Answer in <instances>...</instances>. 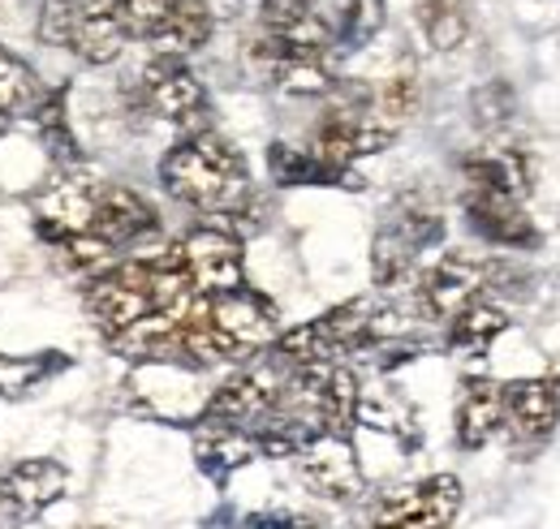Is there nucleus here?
Here are the masks:
<instances>
[{
    "label": "nucleus",
    "instance_id": "obj_1",
    "mask_svg": "<svg viewBox=\"0 0 560 529\" xmlns=\"http://www.w3.org/2000/svg\"><path fill=\"white\" fill-rule=\"evenodd\" d=\"M195 302H199V293L182 267L177 246H168L160 255L126 259V263L100 271L86 284V310L95 315V324L108 340L142 324V319H151V315L186 319Z\"/></svg>",
    "mask_w": 560,
    "mask_h": 529
},
{
    "label": "nucleus",
    "instance_id": "obj_2",
    "mask_svg": "<svg viewBox=\"0 0 560 529\" xmlns=\"http://www.w3.org/2000/svg\"><path fill=\"white\" fill-rule=\"evenodd\" d=\"M160 181L177 202L211 211V215H233L250 199V173H246L242 151L208 130L186 133L164 155Z\"/></svg>",
    "mask_w": 560,
    "mask_h": 529
},
{
    "label": "nucleus",
    "instance_id": "obj_3",
    "mask_svg": "<svg viewBox=\"0 0 560 529\" xmlns=\"http://www.w3.org/2000/svg\"><path fill=\"white\" fill-rule=\"evenodd\" d=\"M211 388L203 379V366L177 362V357H151V362H135L130 379H126V404L168 422V426H195L208 413Z\"/></svg>",
    "mask_w": 560,
    "mask_h": 529
},
{
    "label": "nucleus",
    "instance_id": "obj_4",
    "mask_svg": "<svg viewBox=\"0 0 560 529\" xmlns=\"http://www.w3.org/2000/svg\"><path fill=\"white\" fill-rule=\"evenodd\" d=\"M39 39L52 48H70L86 66H108L126 48L121 0H44Z\"/></svg>",
    "mask_w": 560,
    "mask_h": 529
},
{
    "label": "nucleus",
    "instance_id": "obj_5",
    "mask_svg": "<svg viewBox=\"0 0 560 529\" xmlns=\"http://www.w3.org/2000/svg\"><path fill=\"white\" fill-rule=\"evenodd\" d=\"M440 242H444L440 207L427 195H401L388 207V215H384V224L375 233V246H371V275H375V284L380 289H397L415 271L422 250H431Z\"/></svg>",
    "mask_w": 560,
    "mask_h": 529
},
{
    "label": "nucleus",
    "instance_id": "obj_6",
    "mask_svg": "<svg viewBox=\"0 0 560 529\" xmlns=\"http://www.w3.org/2000/svg\"><path fill=\"white\" fill-rule=\"evenodd\" d=\"M155 228H160L155 224V211L135 190H126V186H100L91 224H86V237L73 242L66 255L82 267H100L108 263L113 255L135 250L147 237H155Z\"/></svg>",
    "mask_w": 560,
    "mask_h": 529
},
{
    "label": "nucleus",
    "instance_id": "obj_7",
    "mask_svg": "<svg viewBox=\"0 0 560 529\" xmlns=\"http://www.w3.org/2000/svg\"><path fill=\"white\" fill-rule=\"evenodd\" d=\"M457 508H462V482L453 473H435L415 486L388 491L371 513V529H448Z\"/></svg>",
    "mask_w": 560,
    "mask_h": 529
},
{
    "label": "nucleus",
    "instance_id": "obj_8",
    "mask_svg": "<svg viewBox=\"0 0 560 529\" xmlns=\"http://www.w3.org/2000/svg\"><path fill=\"white\" fill-rule=\"evenodd\" d=\"M199 310L208 319L215 336L233 349V357L259 353L277 340V310L268 297H259L255 289H233V293H215V297H199Z\"/></svg>",
    "mask_w": 560,
    "mask_h": 529
},
{
    "label": "nucleus",
    "instance_id": "obj_9",
    "mask_svg": "<svg viewBox=\"0 0 560 529\" xmlns=\"http://www.w3.org/2000/svg\"><path fill=\"white\" fill-rule=\"evenodd\" d=\"M488 289V267L462 250L444 255L440 263H431L419 275V289H415V302H419L422 319H435V324H453L466 306L479 302V293Z\"/></svg>",
    "mask_w": 560,
    "mask_h": 529
},
{
    "label": "nucleus",
    "instance_id": "obj_10",
    "mask_svg": "<svg viewBox=\"0 0 560 529\" xmlns=\"http://www.w3.org/2000/svg\"><path fill=\"white\" fill-rule=\"evenodd\" d=\"M177 255H182V267H186V275H190V284H195L199 297L233 293V289L246 284V271H242V242H237L229 228H220V224L195 228V233L177 246Z\"/></svg>",
    "mask_w": 560,
    "mask_h": 529
},
{
    "label": "nucleus",
    "instance_id": "obj_11",
    "mask_svg": "<svg viewBox=\"0 0 560 529\" xmlns=\"http://www.w3.org/2000/svg\"><path fill=\"white\" fill-rule=\"evenodd\" d=\"M139 104L147 113L173 121V126H190L208 113V95L203 82L190 73L182 57H155L139 78Z\"/></svg>",
    "mask_w": 560,
    "mask_h": 529
},
{
    "label": "nucleus",
    "instance_id": "obj_12",
    "mask_svg": "<svg viewBox=\"0 0 560 529\" xmlns=\"http://www.w3.org/2000/svg\"><path fill=\"white\" fill-rule=\"evenodd\" d=\"M302 482L324 499H358L366 486V473L358 465L350 435H315L306 448L293 452Z\"/></svg>",
    "mask_w": 560,
    "mask_h": 529
},
{
    "label": "nucleus",
    "instance_id": "obj_13",
    "mask_svg": "<svg viewBox=\"0 0 560 529\" xmlns=\"http://www.w3.org/2000/svg\"><path fill=\"white\" fill-rule=\"evenodd\" d=\"M61 495H66V469L48 457L18 461L0 473V508L13 521H35Z\"/></svg>",
    "mask_w": 560,
    "mask_h": 529
},
{
    "label": "nucleus",
    "instance_id": "obj_14",
    "mask_svg": "<svg viewBox=\"0 0 560 529\" xmlns=\"http://www.w3.org/2000/svg\"><path fill=\"white\" fill-rule=\"evenodd\" d=\"M95 195H100V186H91V181H82V177H66V181L48 186V190L35 199V207H31L39 233H44L52 246L70 250L73 242L86 237V224H91V211H95Z\"/></svg>",
    "mask_w": 560,
    "mask_h": 529
},
{
    "label": "nucleus",
    "instance_id": "obj_15",
    "mask_svg": "<svg viewBox=\"0 0 560 529\" xmlns=\"http://www.w3.org/2000/svg\"><path fill=\"white\" fill-rule=\"evenodd\" d=\"M500 404H504L500 426H509V435L517 444L548 439L560 418V400L548 388V379H513V384H504L500 388Z\"/></svg>",
    "mask_w": 560,
    "mask_h": 529
},
{
    "label": "nucleus",
    "instance_id": "obj_16",
    "mask_svg": "<svg viewBox=\"0 0 560 529\" xmlns=\"http://www.w3.org/2000/svg\"><path fill=\"white\" fill-rule=\"evenodd\" d=\"M462 181H466V195H500V199L522 202L530 195V164L513 146H483L462 160Z\"/></svg>",
    "mask_w": 560,
    "mask_h": 529
},
{
    "label": "nucleus",
    "instance_id": "obj_17",
    "mask_svg": "<svg viewBox=\"0 0 560 529\" xmlns=\"http://www.w3.org/2000/svg\"><path fill=\"white\" fill-rule=\"evenodd\" d=\"M462 202H466L470 228L491 246H504V250H535L539 246V233L526 220L522 202L500 199V195H466Z\"/></svg>",
    "mask_w": 560,
    "mask_h": 529
},
{
    "label": "nucleus",
    "instance_id": "obj_18",
    "mask_svg": "<svg viewBox=\"0 0 560 529\" xmlns=\"http://www.w3.org/2000/svg\"><path fill=\"white\" fill-rule=\"evenodd\" d=\"M195 457L199 469L208 473L211 482H224L229 473H237L242 465H250L259 457L255 439L233 426V422H215V418H199L195 422Z\"/></svg>",
    "mask_w": 560,
    "mask_h": 529
},
{
    "label": "nucleus",
    "instance_id": "obj_19",
    "mask_svg": "<svg viewBox=\"0 0 560 529\" xmlns=\"http://www.w3.org/2000/svg\"><path fill=\"white\" fill-rule=\"evenodd\" d=\"M504 404H500V384L491 379H466L457 397V444L462 448H483L500 431Z\"/></svg>",
    "mask_w": 560,
    "mask_h": 529
},
{
    "label": "nucleus",
    "instance_id": "obj_20",
    "mask_svg": "<svg viewBox=\"0 0 560 529\" xmlns=\"http://www.w3.org/2000/svg\"><path fill=\"white\" fill-rule=\"evenodd\" d=\"M211 26H215V13H211L208 0H177L173 13L151 35V44L160 48V57H186V52L208 44Z\"/></svg>",
    "mask_w": 560,
    "mask_h": 529
},
{
    "label": "nucleus",
    "instance_id": "obj_21",
    "mask_svg": "<svg viewBox=\"0 0 560 529\" xmlns=\"http://www.w3.org/2000/svg\"><path fill=\"white\" fill-rule=\"evenodd\" d=\"M504 328H509V315H504V310H495L488 302H475V306H466V310L448 324V349H453L457 357H483Z\"/></svg>",
    "mask_w": 560,
    "mask_h": 529
},
{
    "label": "nucleus",
    "instance_id": "obj_22",
    "mask_svg": "<svg viewBox=\"0 0 560 529\" xmlns=\"http://www.w3.org/2000/svg\"><path fill=\"white\" fill-rule=\"evenodd\" d=\"M415 17H419V31L435 52H453L470 35L466 0H415Z\"/></svg>",
    "mask_w": 560,
    "mask_h": 529
},
{
    "label": "nucleus",
    "instance_id": "obj_23",
    "mask_svg": "<svg viewBox=\"0 0 560 529\" xmlns=\"http://www.w3.org/2000/svg\"><path fill=\"white\" fill-rule=\"evenodd\" d=\"M39 99H44V86H39L35 69L26 66L22 57H13L9 48H0V121L35 113Z\"/></svg>",
    "mask_w": 560,
    "mask_h": 529
},
{
    "label": "nucleus",
    "instance_id": "obj_24",
    "mask_svg": "<svg viewBox=\"0 0 560 529\" xmlns=\"http://www.w3.org/2000/svg\"><path fill=\"white\" fill-rule=\"evenodd\" d=\"M268 173L277 186H346L350 190V181H341L337 173H328L319 160H311L306 151H298L289 142L268 146Z\"/></svg>",
    "mask_w": 560,
    "mask_h": 529
},
{
    "label": "nucleus",
    "instance_id": "obj_25",
    "mask_svg": "<svg viewBox=\"0 0 560 529\" xmlns=\"http://www.w3.org/2000/svg\"><path fill=\"white\" fill-rule=\"evenodd\" d=\"M70 357L66 353H31V357H0V397H26L35 392L48 375L66 371Z\"/></svg>",
    "mask_w": 560,
    "mask_h": 529
},
{
    "label": "nucleus",
    "instance_id": "obj_26",
    "mask_svg": "<svg viewBox=\"0 0 560 529\" xmlns=\"http://www.w3.org/2000/svg\"><path fill=\"white\" fill-rule=\"evenodd\" d=\"M384 31V0H346L337 26H332V48L358 52Z\"/></svg>",
    "mask_w": 560,
    "mask_h": 529
},
{
    "label": "nucleus",
    "instance_id": "obj_27",
    "mask_svg": "<svg viewBox=\"0 0 560 529\" xmlns=\"http://www.w3.org/2000/svg\"><path fill=\"white\" fill-rule=\"evenodd\" d=\"M31 117H35V126H39V133H44L48 155H57L66 168L78 164V138L70 133V121H66V91L44 95V99H39V108H35Z\"/></svg>",
    "mask_w": 560,
    "mask_h": 529
},
{
    "label": "nucleus",
    "instance_id": "obj_28",
    "mask_svg": "<svg viewBox=\"0 0 560 529\" xmlns=\"http://www.w3.org/2000/svg\"><path fill=\"white\" fill-rule=\"evenodd\" d=\"M177 0H121V22H126V35L130 39H147L160 31V22L173 13Z\"/></svg>",
    "mask_w": 560,
    "mask_h": 529
},
{
    "label": "nucleus",
    "instance_id": "obj_29",
    "mask_svg": "<svg viewBox=\"0 0 560 529\" xmlns=\"http://www.w3.org/2000/svg\"><path fill=\"white\" fill-rule=\"evenodd\" d=\"M475 113L483 117V126H500V121L513 113V99H509V91H504L500 82H491V86H483V91L475 95Z\"/></svg>",
    "mask_w": 560,
    "mask_h": 529
},
{
    "label": "nucleus",
    "instance_id": "obj_30",
    "mask_svg": "<svg viewBox=\"0 0 560 529\" xmlns=\"http://www.w3.org/2000/svg\"><path fill=\"white\" fill-rule=\"evenodd\" d=\"M246 529H315L311 517H302V513H289V508H277V513H255Z\"/></svg>",
    "mask_w": 560,
    "mask_h": 529
},
{
    "label": "nucleus",
    "instance_id": "obj_31",
    "mask_svg": "<svg viewBox=\"0 0 560 529\" xmlns=\"http://www.w3.org/2000/svg\"><path fill=\"white\" fill-rule=\"evenodd\" d=\"M233 526H237V517H233L229 508H224V513H215V517L208 521V529H233Z\"/></svg>",
    "mask_w": 560,
    "mask_h": 529
},
{
    "label": "nucleus",
    "instance_id": "obj_32",
    "mask_svg": "<svg viewBox=\"0 0 560 529\" xmlns=\"http://www.w3.org/2000/svg\"><path fill=\"white\" fill-rule=\"evenodd\" d=\"M544 379H548V388H552L557 400H560V357H552V366H548V375H544Z\"/></svg>",
    "mask_w": 560,
    "mask_h": 529
},
{
    "label": "nucleus",
    "instance_id": "obj_33",
    "mask_svg": "<svg viewBox=\"0 0 560 529\" xmlns=\"http://www.w3.org/2000/svg\"><path fill=\"white\" fill-rule=\"evenodd\" d=\"M0 130H4V121H0Z\"/></svg>",
    "mask_w": 560,
    "mask_h": 529
},
{
    "label": "nucleus",
    "instance_id": "obj_34",
    "mask_svg": "<svg viewBox=\"0 0 560 529\" xmlns=\"http://www.w3.org/2000/svg\"><path fill=\"white\" fill-rule=\"evenodd\" d=\"M100 529H108V526H100Z\"/></svg>",
    "mask_w": 560,
    "mask_h": 529
}]
</instances>
